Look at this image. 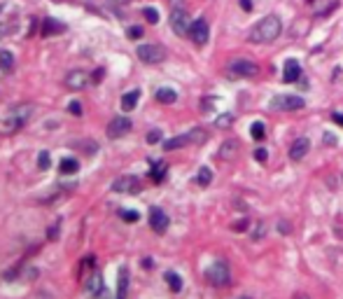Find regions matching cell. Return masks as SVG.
Masks as SVG:
<instances>
[{
    "instance_id": "74e56055",
    "label": "cell",
    "mask_w": 343,
    "mask_h": 299,
    "mask_svg": "<svg viewBox=\"0 0 343 299\" xmlns=\"http://www.w3.org/2000/svg\"><path fill=\"white\" fill-rule=\"evenodd\" d=\"M278 232H280V234H289V232H292V227H289L287 222H278Z\"/></svg>"
},
{
    "instance_id": "b9f144b4",
    "label": "cell",
    "mask_w": 343,
    "mask_h": 299,
    "mask_svg": "<svg viewBox=\"0 0 343 299\" xmlns=\"http://www.w3.org/2000/svg\"><path fill=\"white\" fill-rule=\"evenodd\" d=\"M331 119H334V122H336V124H341V126H343V115H338V112H334V115H331Z\"/></svg>"
},
{
    "instance_id": "52a82bcc",
    "label": "cell",
    "mask_w": 343,
    "mask_h": 299,
    "mask_svg": "<svg viewBox=\"0 0 343 299\" xmlns=\"http://www.w3.org/2000/svg\"><path fill=\"white\" fill-rule=\"evenodd\" d=\"M136 54H138V59L143 63H161L163 59H166V49L161 47V45H140L138 49H136Z\"/></svg>"
},
{
    "instance_id": "7dc6e473",
    "label": "cell",
    "mask_w": 343,
    "mask_h": 299,
    "mask_svg": "<svg viewBox=\"0 0 343 299\" xmlns=\"http://www.w3.org/2000/svg\"><path fill=\"white\" fill-rule=\"evenodd\" d=\"M238 299H247V297H238Z\"/></svg>"
},
{
    "instance_id": "681fc988",
    "label": "cell",
    "mask_w": 343,
    "mask_h": 299,
    "mask_svg": "<svg viewBox=\"0 0 343 299\" xmlns=\"http://www.w3.org/2000/svg\"><path fill=\"white\" fill-rule=\"evenodd\" d=\"M91 299H94V297H91Z\"/></svg>"
},
{
    "instance_id": "7402d4cb",
    "label": "cell",
    "mask_w": 343,
    "mask_h": 299,
    "mask_svg": "<svg viewBox=\"0 0 343 299\" xmlns=\"http://www.w3.org/2000/svg\"><path fill=\"white\" fill-rule=\"evenodd\" d=\"M77 168H79L77 159H63L61 161V173L63 176H72V173H77Z\"/></svg>"
},
{
    "instance_id": "d6986e66",
    "label": "cell",
    "mask_w": 343,
    "mask_h": 299,
    "mask_svg": "<svg viewBox=\"0 0 343 299\" xmlns=\"http://www.w3.org/2000/svg\"><path fill=\"white\" fill-rule=\"evenodd\" d=\"M157 101H159V103L170 105V103H175V101H178V92H175V89H170V87H161V89H157Z\"/></svg>"
},
{
    "instance_id": "d590c367",
    "label": "cell",
    "mask_w": 343,
    "mask_h": 299,
    "mask_svg": "<svg viewBox=\"0 0 343 299\" xmlns=\"http://www.w3.org/2000/svg\"><path fill=\"white\" fill-rule=\"evenodd\" d=\"M231 122H234V117H231V115H224V117H220V119H217V126H229Z\"/></svg>"
},
{
    "instance_id": "3957f363",
    "label": "cell",
    "mask_w": 343,
    "mask_h": 299,
    "mask_svg": "<svg viewBox=\"0 0 343 299\" xmlns=\"http://www.w3.org/2000/svg\"><path fill=\"white\" fill-rule=\"evenodd\" d=\"M205 281L210 283V285H215V287L229 285V283H231V271H229V264L224 262V260L212 262L210 267H208V271H205Z\"/></svg>"
},
{
    "instance_id": "7a4b0ae2",
    "label": "cell",
    "mask_w": 343,
    "mask_h": 299,
    "mask_svg": "<svg viewBox=\"0 0 343 299\" xmlns=\"http://www.w3.org/2000/svg\"><path fill=\"white\" fill-rule=\"evenodd\" d=\"M205 138H208V134H205L203 129H192V131H187L182 136H175L170 141H163V150L170 152V150H180L185 145H201Z\"/></svg>"
},
{
    "instance_id": "2e32d148",
    "label": "cell",
    "mask_w": 343,
    "mask_h": 299,
    "mask_svg": "<svg viewBox=\"0 0 343 299\" xmlns=\"http://www.w3.org/2000/svg\"><path fill=\"white\" fill-rule=\"evenodd\" d=\"M59 33H66V24H61L59 19H45V26H42V37H49V35H59Z\"/></svg>"
},
{
    "instance_id": "d6a6232c",
    "label": "cell",
    "mask_w": 343,
    "mask_h": 299,
    "mask_svg": "<svg viewBox=\"0 0 343 299\" xmlns=\"http://www.w3.org/2000/svg\"><path fill=\"white\" fill-rule=\"evenodd\" d=\"M159 141H161V131H159V129H154V131L147 134V143H150V145H154V143H159Z\"/></svg>"
},
{
    "instance_id": "7c38bea8",
    "label": "cell",
    "mask_w": 343,
    "mask_h": 299,
    "mask_svg": "<svg viewBox=\"0 0 343 299\" xmlns=\"http://www.w3.org/2000/svg\"><path fill=\"white\" fill-rule=\"evenodd\" d=\"M150 227H152V232L163 234L166 229H168V215L163 213L161 208H152L150 210Z\"/></svg>"
},
{
    "instance_id": "8d00e7d4",
    "label": "cell",
    "mask_w": 343,
    "mask_h": 299,
    "mask_svg": "<svg viewBox=\"0 0 343 299\" xmlns=\"http://www.w3.org/2000/svg\"><path fill=\"white\" fill-rule=\"evenodd\" d=\"M110 7H124V5H128L131 0H105Z\"/></svg>"
},
{
    "instance_id": "4fadbf2b",
    "label": "cell",
    "mask_w": 343,
    "mask_h": 299,
    "mask_svg": "<svg viewBox=\"0 0 343 299\" xmlns=\"http://www.w3.org/2000/svg\"><path fill=\"white\" fill-rule=\"evenodd\" d=\"M87 84H89V73H84V70H72V73H68V77H66L68 89L79 92V89H84Z\"/></svg>"
},
{
    "instance_id": "4dcf8cb0",
    "label": "cell",
    "mask_w": 343,
    "mask_h": 299,
    "mask_svg": "<svg viewBox=\"0 0 343 299\" xmlns=\"http://www.w3.org/2000/svg\"><path fill=\"white\" fill-rule=\"evenodd\" d=\"M119 218L121 220H126V222H138L140 220V215L136 213V210H119Z\"/></svg>"
},
{
    "instance_id": "f35d334b",
    "label": "cell",
    "mask_w": 343,
    "mask_h": 299,
    "mask_svg": "<svg viewBox=\"0 0 343 299\" xmlns=\"http://www.w3.org/2000/svg\"><path fill=\"white\" fill-rule=\"evenodd\" d=\"M264 229H266V225H264V222H257V232H254V238H262V234H264Z\"/></svg>"
},
{
    "instance_id": "e0dca14e",
    "label": "cell",
    "mask_w": 343,
    "mask_h": 299,
    "mask_svg": "<svg viewBox=\"0 0 343 299\" xmlns=\"http://www.w3.org/2000/svg\"><path fill=\"white\" fill-rule=\"evenodd\" d=\"M84 287H87V292H89V297H91V294H98L103 287H105V285H103V276L98 274V271H94V274H91V278H87V285Z\"/></svg>"
},
{
    "instance_id": "9c48e42d",
    "label": "cell",
    "mask_w": 343,
    "mask_h": 299,
    "mask_svg": "<svg viewBox=\"0 0 343 299\" xmlns=\"http://www.w3.org/2000/svg\"><path fill=\"white\" fill-rule=\"evenodd\" d=\"M112 189L119 194H138L140 192V180L136 176H121L112 183Z\"/></svg>"
},
{
    "instance_id": "ffe728a7",
    "label": "cell",
    "mask_w": 343,
    "mask_h": 299,
    "mask_svg": "<svg viewBox=\"0 0 343 299\" xmlns=\"http://www.w3.org/2000/svg\"><path fill=\"white\" fill-rule=\"evenodd\" d=\"M138 98H140V92H138V89H133V92L124 94V96H121V110H124V112L133 110V108L138 105Z\"/></svg>"
},
{
    "instance_id": "4316f807",
    "label": "cell",
    "mask_w": 343,
    "mask_h": 299,
    "mask_svg": "<svg viewBox=\"0 0 343 299\" xmlns=\"http://www.w3.org/2000/svg\"><path fill=\"white\" fill-rule=\"evenodd\" d=\"M250 134H252L254 141H264V136H266V126H264L262 122H254L252 126H250Z\"/></svg>"
},
{
    "instance_id": "6da1fadb",
    "label": "cell",
    "mask_w": 343,
    "mask_h": 299,
    "mask_svg": "<svg viewBox=\"0 0 343 299\" xmlns=\"http://www.w3.org/2000/svg\"><path fill=\"white\" fill-rule=\"evenodd\" d=\"M280 31H283L280 19H278L276 14H271V17L262 19V21H257V24L252 26V31L247 33V40H250V42H254V45L273 42V40L280 35Z\"/></svg>"
},
{
    "instance_id": "ab89813d",
    "label": "cell",
    "mask_w": 343,
    "mask_h": 299,
    "mask_svg": "<svg viewBox=\"0 0 343 299\" xmlns=\"http://www.w3.org/2000/svg\"><path fill=\"white\" fill-rule=\"evenodd\" d=\"M241 7L245 12H250V10H252V0H241Z\"/></svg>"
},
{
    "instance_id": "ee69618b",
    "label": "cell",
    "mask_w": 343,
    "mask_h": 299,
    "mask_svg": "<svg viewBox=\"0 0 343 299\" xmlns=\"http://www.w3.org/2000/svg\"><path fill=\"white\" fill-rule=\"evenodd\" d=\"M234 229H236V232H243V229H245V222H236Z\"/></svg>"
},
{
    "instance_id": "f546056e",
    "label": "cell",
    "mask_w": 343,
    "mask_h": 299,
    "mask_svg": "<svg viewBox=\"0 0 343 299\" xmlns=\"http://www.w3.org/2000/svg\"><path fill=\"white\" fill-rule=\"evenodd\" d=\"M143 14H145V19H147L150 24H159V12L154 10V7H145Z\"/></svg>"
},
{
    "instance_id": "ba28073f",
    "label": "cell",
    "mask_w": 343,
    "mask_h": 299,
    "mask_svg": "<svg viewBox=\"0 0 343 299\" xmlns=\"http://www.w3.org/2000/svg\"><path fill=\"white\" fill-rule=\"evenodd\" d=\"M271 108L273 110H285V112L301 110L304 108V98L294 96V94H280V96H273Z\"/></svg>"
},
{
    "instance_id": "836d02e7",
    "label": "cell",
    "mask_w": 343,
    "mask_h": 299,
    "mask_svg": "<svg viewBox=\"0 0 343 299\" xmlns=\"http://www.w3.org/2000/svg\"><path fill=\"white\" fill-rule=\"evenodd\" d=\"M128 37H131V40L143 37V28H140V26H131V28H128Z\"/></svg>"
},
{
    "instance_id": "c3c4849f",
    "label": "cell",
    "mask_w": 343,
    "mask_h": 299,
    "mask_svg": "<svg viewBox=\"0 0 343 299\" xmlns=\"http://www.w3.org/2000/svg\"><path fill=\"white\" fill-rule=\"evenodd\" d=\"M0 10H3V7H0Z\"/></svg>"
},
{
    "instance_id": "44dd1931",
    "label": "cell",
    "mask_w": 343,
    "mask_h": 299,
    "mask_svg": "<svg viewBox=\"0 0 343 299\" xmlns=\"http://www.w3.org/2000/svg\"><path fill=\"white\" fill-rule=\"evenodd\" d=\"M236 147H238V143L236 141H227L222 145V150H220V159H234L236 157Z\"/></svg>"
},
{
    "instance_id": "484cf974",
    "label": "cell",
    "mask_w": 343,
    "mask_h": 299,
    "mask_svg": "<svg viewBox=\"0 0 343 299\" xmlns=\"http://www.w3.org/2000/svg\"><path fill=\"white\" fill-rule=\"evenodd\" d=\"M196 183L203 185V187H205V185H210V183H212V171L208 168V166H203V168L199 171V176H196Z\"/></svg>"
},
{
    "instance_id": "5bb4252c",
    "label": "cell",
    "mask_w": 343,
    "mask_h": 299,
    "mask_svg": "<svg viewBox=\"0 0 343 299\" xmlns=\"http://www.w3.org/2000/svg\"><path fill=\"white\" fill-rule=\"evenodd\" d=\"M308 150H311V141L308 138H296L292 143V147H289V159L292 161H301L308 154Z\"/></svg>"
},
{
    "instance_id": "d4e9b609",
    "label": "cell",
    "mask_w": 343,
    "mask_h": 299,
    "mask_svg": "<svg viewBox=\"0 0 343 299\" xmlns=\"http://www.w3.org/2000/svg\"><path fill=\"white\" fill-rule=\"evenodd\" d=\"M0 68H3V70H12L14 68L12 52H0Z\"/></svg>"
},
{
    "instance_id": "9a60e30c",
    "label": "cell",
    "mask_w": 343,
    "mask_h": 299,
    "mask_svg": "<svg viewBox=\"0 0 343 299\" xmlns=\"http://www.w3.org/2000/svg\"><path fill=\"white\" fill-rule=\"evenodd\" d=\"M301 77V66L296 59H287L283 66V82H287V84H292V82H296V79Z\"/></svg>"
},
{
    "instance_id": "cb8c5ba5",
    "label": "cell",
    "mask_w": 343,
    "mask_h": 299,
    "mask_svg": "<svg viewBox=\"0 0 343 299\" xmlns=\"http://www.w3.org/2000/svg\"><path fill=\"white\" fill-rule=\"evenodd\" d=\"M150 176H152V180H154V183H161L163 178H166V164H163V161H157Z\"/></svg>"
},
{
    "instance_id": "83f0119b",
    "label": "cell",
    "mask_w": 343,
    "mask_h": 299,
    "mask_svg": "<svg viewBox=\"0 0 343 299\" xmlns=\"http://www.w3.org/2000/svg\"><path fill=\"white\" fill-rule=\"evenodd\" d=\"M49 164H52V157H49L47 150H42V152L37 154V166H40V171H47Z\"/></svg>"
},
{
    "instance_id": "e575fe53",
    "label": "cell",
    "mask_w": 343,
    "mask_h": 299,
    "mask_svg": "<svg viewBox=\"0 0 343 299\" xmlns=\"http://www.w3.org/2000/svg\"><path fill=\"white\" fill-rule=\"evenodd\" d=\"M254 159H257V161H266V159H269V152H266L264 147H257V150H254Z\"/></svg>"
},
{
    "instance_id": "5b68a950",
    "label": "cell",
    "mask_w": 343,
    "mask_h": 299,
    "mask_svg": "<svg viewBox=\"0 0 343 299\" xmlns=\"http://www.w3.org/2000/svg\"><path fill=\"white\" fill-rule=\"evenodd\" d=\"M170 28H173L175 35H189V28H192V19L187 14V7H175L170 10Z\"/></svg>"
},
{
    "instance_id": "8fae6325",
    "label": "cell",
    "mask_w": 343,
    "mask_h": 299,
    "mask_svg": "<svg viewBox=\"0 0 343 299\" xmlns=\"http://www.w3.org/2000/svg\"><path fill=\"white\" fill-rule=\"evenodd\" d=\"M131 131V119L128 117H114L112 122L108 124V136L110 138H121Z\"/></svg>"
},
{
    "instance_id": "7bdbcfd3",
    "label": "cell",
    "mask_w": 343,
    "mask_h": 299,
    "mask_svg": "<svg viewBox=\"0 0 343 299\" xmlns=\"http://www.w3.org/2000/svg\"><path fill=\"white\" fill-rule=\"evenodd\" d=\"M101 79H103V70H101V68H98L96 73H94V82H101Z\"/></svg>"
},
{
    "instance_id": "277c9868",
    "label": "cell",
    "mask_w": 343,
    "mask_h": 299,
    "mask_svg": "<svg viewBox=\"0 0 343 299\" xmlns=\"http://www.w3.org/2000/svg\"><path fill=\"white\" fill-rule=\"evenodd\" d=\"M30 117H33V105L30 103L14 105L12 110H10V115H7V119H5V129L7 131H19Z\"/></svg>"
},
{
    "instance_id": "1f68e13d",
    "label": "cell",
    "mask_w": 343,
    "mask_h": 299,
    "mask_svg": "<svg viewBox=\"0 0 343 299\" xmlns=\"http://www.w3.org/2000/svg\"><path fill=\"white\" fill-rule=\"evenodd\" d=\"M68 112L75 117H82V105H79V101H70V103H68Z\"/></svg>"
},
{
    "instance_id": "bcb514c9",
    "label": "cell",
    "mask_w": 343,
    "mask_h": 299,
    "mask_svg": "<svg viewBox=\"0 0 343 299\" xmlns=\"http://www.w3.org/2000/svg\"><path fill=\"white\" fill-rule=\"evenodd\" d=\"M296 299H308V297H296Z\"/></svg>"
},
{
    "instance_id": "603a6c76",
    "label": "cell",
    "mask_w": 343,
    "mask_h": 299,
    "mask_svg": "<svg viewBox=\"0 0 343 299\" xmlns=\"http://www.w3.org/2000/svg\"><path fill=\"white\" fill-rule=\"evenodd\" d=\"M166 283H168V287L173 292H180L182 290V278L178 274H173V271H166Z\"/></svg>"
},
{
    "instance_id": "30bf717a",
    "label": "cell",
    "mask_w": 343,
    "mask_h": 299,
    "mask_svg": "<svg viewBox=\"0 0 343 299\" xmlns=\"http://www.w3.org/2000/svg\"><path fill=\"white\" fill-rule=\"evenodd\" d=\"M189 37H192L196 45H205L208 37H210V28H208V21L205 19H196L192 21V28H189Z\"/></svg>"
},
{
    "instance_id": "f6af8a7d",
    "label": "cell",
    "mask_w": 343,
    "mask_h": 299,
    "mask_svg": "<svg viewBox=\"0 0 343 299\" xmlns=\"http://www.w3.org/2000/svg\"><path fill=\"white\" fill-rule=\"evenodd\" d=\"M208 108H212V101H210V98H205V101H203V110H208Z\"/></svg>"
},
{
    "instance_id": "8992f818",
    "label": "cell",
    "mask_w": 343,
    "mask_h": 299,
    "mask_svg": "<svg viewBox=\"0 0 343 299\" xmlns=\"http://www.w3.org/2000/svg\"><path fill=\"white\" fill-rule=\"evenodd\" d=\"M227 75H229L231 79H238V77H254V75H259V66H257L254 61H245V59H238V61L229 63Z\"/></svg>"
},
{
    "instance_id": "f1b7e54d",
    "label": "cell",
    "mask_w": 343,
    "mask_h": 299,
    "mask_svg": "<svg viewBox=\"0 0 343 299\" xmlns=\"http://www.w3.org/2000/svg\"><path fill=\"white\" fill-rule=\"evenodd\" d=\"M94 257H84V260H82V267H79V278H87V271H91V269H94Z\"/></svg>"
},
{
    "instance_id": "ac0fdd59",
    "label": "cell",
    "mask_w": 343,
    "mask_h": 299,
    "mask_svg": "<svg viewBox=\"0 0 343 299\" xmlns=\"http://www.w3.org/2000/svg\"><path fill=\"white\" fill-rule=\"evenodd\" d=\"M128 292V271L119 269V278H117V299H126Z\"/></svg>"
},
{
    "instance_id": "60d3db41",
    "label": "cell",
    "mask_w": 343,
    "mask_h": 299,
    "mask_svg": "<svg viewBox=\"0 0 343 299\" xmlns=\"http://www.w3.org/2000/svg\"><path fill=\"white\" fill-rule=\"evenodd\" d=\"M175 7H185V0H170V10H175Z\"/></svg>"
}]
</instances>
